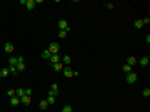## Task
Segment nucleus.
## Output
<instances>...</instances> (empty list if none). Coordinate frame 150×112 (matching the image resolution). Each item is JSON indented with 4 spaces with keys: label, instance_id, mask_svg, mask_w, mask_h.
Listing matches in <instances>:
<instances>
[{
    "label": "nucleus",
    "instance_id": "obj_1",
    "mask_svg": "<svg viewBox=\"0 0 150 112\" xmlns=\"http://www.w3.org/2000/svg\"><path fill=\"white\" fill-rule=\"evenodd\" d=\"M17 72H24L25 70V57L24 55H20V57H17Z\"/></svg>",
    "mask_w": 150,
    "mask_h": 112
},
{
    "label": "nucleus",
    "instance_id": "obj_2",
    "mask_svg": "<svg viewBox=\"0 0 150 112\" xmlns=\"http://www.w3.org/2000/svg\"><path fill=\"white\" fill-rule=\"evenodd\" d=\"M47 50L52 54V55H53V54H60V45H59V44H55V42H52V44L48 45Z\"/></svg>",
    "mask_w": 150,
    "mask_h": 112
},
{
    "label": "nucleus",
    "instance_id": "obj_3",
    "mask_svg": "<svg viewBox=\"0 0 150 112\" xmlns=\"http://www.w3.org/2000/svg\"><path fill=\"white\" fill-rule=\"evenodd\" d=\"M62 74H63V77H73V69H70L68 65H65V67L62 69Z\"/></svg>",
    "mask_w": 150,
    "mask_h": 112
},
{
    "label": "nucleus",
    "instance_id": "obj_4",
    "mask_svg": "<svg viewBox=\"0 0 150 112\" xmlns=\"http://www.w3.org/2000/svg\"><path fill=\"white\" fill-rule=\"evenodd\" d=\"M137 80H138V75H137L135 72H130V74H127V82H128V84H135Z\"/></svg>",
    "mask_w": 150,
    "mask_h": 112
},
{
    "label": "nucleus",
    "instance_id": "obj_5",
    "mask_svg": "<svg viewBox=\"0 0 150 112\" xmlns=\"http://www.w3.org/2000/svg\"><path fill=\"white\" fill-rule=\"evenodd\" d=\"M48 94H50V95H59L60 94V90H59V84H52L50 85V90H48Z\"/></svg>",
    "mask_w": 150,
    "mask_h": 112
},
{
    "label": "nucleus",
    "instance_id": "obj_6",
    "mask_svg": "<svg viewBox=\"0 0 150 112\" xmlns=\"http://www.w3.org/2000/svg\"><path fill=\"white\" fill-rule=\"evenodd\" d=\"M50 65H53V64H59L60 60H62V55L60 54H53V55H50Z\"/></svg>",
    "mask_w": 150,
    "mask_h": 112
},
{
    "label": "nucleus",
    "instance_id": "obj_7",
    "mask_svg": "<svg viewBox=\"0 0 150 112\" xmlns=\"http://www.w3.org/2000/svg\"><path fill=\"white\" fill-rule=\"evenodd\" d=\"M59 30H70V27H68V24H67V20H59Z\"/></svg>",
    "mask_w": 150,
    "mask_h": 112
},
{
    "label": "nucleus",
    "instance_id": "obj_8",
    "mask_svg": "<svg viewBox=\"0 0 150 112\" xmlns=\"http://www.w3.org/2000/svg\"><path fill=\"white\" fill-rule=\"evenodd\" d=\"M37 5V0H25V7H27V10H33Z\"/></svg>",
    "mask_w": 150,
    "mask_h": 112
},
{
    "label": "nucleus",
    "instance_id": "obj_9",
    "mask_svg": "<svg viewBox=\"0 0 150 112\" xmlns=\"http://www.w3.org/2000/svg\"><path fill=\"white\" fill-rule=\"evenodd\" d=\"M138 64H140V67H147V65H148V62H150V57L147 55V57H142V59L140 60H137Z\"/></svg>",
    "mask_w": 150,
    "mask_h": 112
},
{
    "label": "nucleus",
    "instance_id": "obj_10",
    "mask_svg": "<svg viewBox=\"0 0 150 112\" xmlns=\"http://www.w3.org/2000/svg\"><path fill=\"white\" fill-rule=\"evenodd\" d=\"M4 50H5L7 54H12V52H13V44H12V42H5Z\"/></svg>",
    "mask_w": 150,
    "mask_h": 112
},
{
    "label": "nucleus",
    "instance_id": "obj_11",
    "mask_svg": "<svg viewBox=\"0 0 150 112\" xmlns=\"http://www.w3.org/2000/svg\"><path fill=\"white\" fill-rule=\"evenodd\" d=\"M60 62H62L63 65H70V62H72V57L65 54V55H62V60H60Z\"/></svg>",
    "mask_w": 150,
    "mask_h": 112
},
{
    "label": "nucleus",
    "instance_id": "obj_12",
    "mask_svg": "<svg viewBox=\"0 0 150 112\" xmlns=\"http://www.w3.org/2000/svg\"><path fill=\"white\" fill-rule=\"evenodd\" d=\"M32 99L28 95H24V97H20V104H24V105H30Z\"/></svg>",
    "mask_w": 150,
    "mask_h": 112
},
{
    "label": "nucleus",
    "instance_id": "obj_13",
    "mask_svg": "<svg viewBox=\"0 0 150 112\" xmlns=\"http://www.w3.org/2000/svg\"><path fill=\"white\" fill-rule=\"evenodd\" d=\"M45 100H47V104H48V105H53V104L57 102V97H55V95H50V94H48V97H47Z\"/></svg>",
    "mask_w": 150,
    "mask_h": 112
},
{
    "label": "nucleus",
    "instance_id": "obj_14",
    "mask_svg": "<svg viewBox=\"0 0 150 112\" xmlns=\"http://www.w3.org/2000/svg\"><path fill=\"white\" fill-rule=\"evenodd\" d=\"M20 104V99H18V97H10V105H12V107H17V105H18Z\"/></svg>",
    "mask_w": 150,
    "mask_h": 112
},
{
    "label": "nucleus",
    "instance_id": "obj_15",
    "mask_svg": "<svg viewBox=\"0 0 150 112\" xmlns=\"http://www.w3.org/2000/svg\"><path fill=\"white\" fill-rule=\"evenodd\" d=\"M125 64H127V65H130V67H134V65L137 64V59H135V57H128Z\"/></svg>",
    "mask_w": 150,
    "mask_h": 112
},
{
    "label": "nucleus",
    "instance_id": "obj_16",
    "mask_svg": "<svg viewBox=\"0 0 150 112\" xmlns=\"http://www.w3.org/2000/svg\"><path fill=\"white\" fill-rule=\"evenodd\" d=\"M39 107L40 109H42V110H47V109H48V104H47V100H40V104H39Z\"/></svg>",
    "mask_w": 150,
    "mask_h": 112
},
{
    "label": "nucleus",
    "instance_id": "obj_17",
    "mask_svg": "<svg viewBox=\"0 0 150 112\" xmlns=\"http://www.w3.org/2000/svg\"><path fill=\"white\" fill-rule=\"evenodd\" d=\"M52 67H53V70H57V72H60V70H62V69L65 67V65H63L62 62H59V64H53Z\"/></svg>",
    "mask_w": 150,
    "mask_h": 112
},
{
    "label": "nucleus",
    "instance_id": "obj_18",
    "mask_svg": "<svg viewBox=\"0 0 150 112\" xmlns=\"http://www.w3.org/2000/svg\"><path fill=\"white\" fill-rule=\"evenodd\" d=\"M15 95L18 97V99H20V97H24L25 95V89H17V90H15Z\"/></svg>",
    "mask_w": 150,
    "mask_h": 112
},
{
    "label": "nucleus",
    "instance_id": "obj_19",
    "mask_svg": "<svg viewBox=\"0 0 150 112\" xmlns=\"http://www.w3.org/2000/svg\"><path fill=\"white\" fill-rule=\"evenodd\" d=\"M8 70H10V75H13V77H17V67H13V65H8Z\"/></svg>",
    "mask_w": 150,
    "mask_h": 112
},
{
    "label": "nucleus",
    "instance_id": "obj_20",
    "mask_svg": "<svg viewBox=\"0 0 150 112\" xmlns=\"http://www.w3.org/2000/svg\"><path fill=\"white\" fill-rule=\"evenodd\" d=\"M123 72H127V74H130V72H134V67H130V65H127V64H123Z\"/></svg>",
    "mask_w": 150,
    "mask_h": 112
},
{
    "label": "nucleus",
    "instance_id": "obj_21",
    "mask_svg": "<svg viewBox=\"0 0 150 112\" xmlns=\"http://www.w3.org/2000/svg\"><path fill=\"white\" fill-rule=\"evenodd\" d=\"M134 27L137 28V30H140V28L143 27V24H142V20H135V22H134Z\"/></svg>",
    "mask_w": 150,
    "mask_h": 112
},
{
    "label": "nucleus",
    "instance_id": "obj_22",
    "mask_svg": "<svg viewBox=\"0 0 150 112\" xmlns=\"http://www.w3.org/2000/svg\"><path fill=\"white\" fill-rule=\"evenodd\" d=\"M0 74H2V79H4V77H8V75H10V70H8V67H7V69H2V70H0Z\"/></svg>",
    "mask_w": 150,
    "mask_h": 112
},
{
    "label": "nucleus",
    "instance_id": "obj_23",
    "mask_svg": "<svg viewBox=\"0 0 150 112\" xmlns=\"http://www.w3.org/2000/svg\"><path fill=\"white\" fill-rule=\"evenodd\" d=\"M8 65H13V67H15L17 65V57H10V59H8Z\"/></svg>",
    "mask_w": 150,
    "mask_h": 112
},
{
    "label": "nucleus",
    "instance_id": "obj_24",
    "mask_svg": "<svg viewBox=\"0 0 150 112\" xmlns=\"http://www.w3.org/2000/svg\"><path fill=\"white\" fill-rule=\"evenodd\" d=\"M50 55H52V54H50V52H48L47 49H45L44 52H42V57H44V59H50Z\"/></svg>",
    "mask_w": 150,
    "mask_h": 112
},
{
    "label": "nucleus",
    "instance_id": "obj_25",
    "mask_svg": "<svg viewBox=\"0 0 150 112\" xmlns=\"http://www.w3.org/2000/svg\"><path fill=\"white\" fill-rule=\"evenodd\" d=\"M142 95H143V97H150V89H148V87L142 90Z\"/></svg>",
    "mask_w": 150,
    "mask_h": 112
},
{
    "label": "nucleus",
    "instance_id": "obj_26",
    "mask_svg": "<svg viewBox=\"0 0 150 112\" xmlns=\"http://www.w3.org/2000/svg\"><path fill=\"white\" fill-rule=\"evenodd\" d=\"M62 112H72V105H70V104H67V105H63Z\"/></svg>",
    "mask_w": 150,
    "mask_h": 112
},
{
    "label": "nucleus",
    "instance_id": "obj_27",
    "mask_svg": "<svg viewBox=\"0 0 150 112\" xmlns=\"http://www.w3.org/2000/svg\"><path fill=\"white\" fill-rule=\"evenodd\" d=\"M59 37L60 39H65L67 37V30H59Z\"/></svg>",
    "mask_w": 150,
    "mask_h": 112
},
{
    "label": "nucleus",
    "instance_id": "obj_28",
    "mask_svg": "<svg viewBox=\"0 0 150 112\" xmlns=\"http://www.w3.org/2000/svg\"><path fill=\"white\" fill-rule=\"evenodd\" d=\"M7 95L8 97H15V90H13V89H8V90H7Z\"/></svg>",
    "mask_w": 150,
    "mask_h": 112
},
{
    "label": "nucleus",
    "instance_id": "obj_29",
    "mask_svg": "<svg viewBox=\"0 0 150 112\" xmlns=\"http://www.w3.org/2000/svg\"><path fill=\"white\" fill-rule=\"evenodd\" d=\"M105 5H107V8H108V10H114V7H115V5L112 4V2H107Z\"/></svg>",
    "mask_w": 150,
    "mask_h": 112
},
{
    "label": "nucleus",
    "instance_id": "obj_30",
    "mask_svg": "<svg viewBox=\"0 0 150 112\" xmlns=\"http://www.w3.org/2000/svg\"><path fill=\"white\" fill-rule=\"evenodd\" d=\"M142 24H143V25H148V24H150V19H148V17H145V19H142Z\"/></svg>",
    "mask_w": 150,
    "mask_h": 112
},
{
    "label": "nucleus",
    "instance_id": "obj_31",
    "mask_svg": "<svg viewBox=\"0 0 150 112\" xmlns=\"http://www.w3.org/2000/svg\"><path fill=\"white\" fill-rule=\"evenodd\" d=\"M32 94H33V90H32V89H27V90H25V95L32 97Z\"/></svg>",
    "mask_w": 150,
    "mask_h": 112
}]
</instances>
